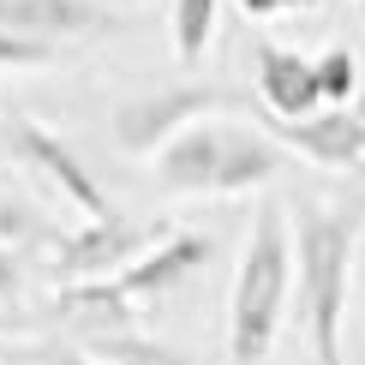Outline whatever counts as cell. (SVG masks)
I'll return each mask as SVG.
<instances>
[{"label": "cell", "instance_id": "cell-13", "mask_svg": "<svg viewBox=\"0 0 365 365\" xmlns=\"http://www.w3.org/2000/svg\"><path fill=\"white\" fill-rule=\"evenodd\" d=\"M60 42H36V36H6L0 30V72H36V66H54Z\"/></svg>", "mask_w": 365, "mask_h": 365}, {"label": "cell", "instance_id": "cell-1", "mask_svg": "<svg viewBox=\"0 0 365 365\" xmlns=\"http://www.w3.org/2000/svg\"><path fill=\"white\" fill-rule=\"evenodd\" d=\"M359 246L365 222L359 210L299 204L294 210V252H299V317L317 365H347L341 329H347V294L359 282Z\"/></svg>", "mask_w": 365, "mask_h": 365}, {"label": "cell", "instance_id": "cell-5", "mask_svg": "<svg viewBox=\"0 0 365 365\" xmlns=\"http://www.w3.org/2000/svg\"><path fill=\"white\" fill-rule=\"evenodd\" d=\"M0 144H6V156L19 162L24 174H36L48 192L66 197V204L78 210L84 222H114V216H120V210L108 204V192L96 186V174L84 168V156H78L66 138H60V132H48L42 120L6 108V114H0Z\"/></svg>", "mask_w": 365, "mask_h": 365}, {"label": "cell", "instance_id": "cell-9", "mask_svg": "<svg viewBox=\"0 0 365 365\" xmlns=\"http://www.w3.org/2000/svg\"><path fill=\"white\" fill-rule=\"evenodd\" d=\"M120 12L108 0H0V30L36 42H84L114 30Z\"/></svg>", "mask_w": 365, "mask_h": 365}, {"label": "cell", "instance_id": "cell-10", "mask_svg": "<svg viewBox=\"0 0 365 365\" xmlns=\"http://www.w3.org/2000/svg\"><path fill=\"white\" fill-rule=\"evenodd\" d=\"M252 84H257L264 114H276V120H306V114L324 108L317 60L282 48V42H257V54H252Z\"/></svg>", "mask_w": 365, "mask_h": 365}, {"label": "cell", "instance_id": "cell-16", "mask_svg": "<svg viewBox=\"0 0 365 365\" xmlns=\"http://www.w3.org/2000/svg\"><path fill=\"white\" fill-rule=\"evenodd\" d=\"M0 114H6V108H0Z\"/></svg>", "mask_w": 365, "mask_h": 365}, {"label": "cell", "instance_id": "cell-11", "mask_svg": "<svg viewBox=\"0 0 365 365\" xmlns=\"http://www.w3.org/2000/svg\"><path fill=\"white\" fill-rule=\"evenodd\" d=\"M216 12L222 0H168V30H174V60L180 66H197L216 36Z\"/></svg>", "mask_w": 365, "mask_h": 365}, {"label": "cell", "instance_id": "cell-8", "mask_svg": "<svg viewBox=\"0 0 365 365\" xmlns=\"http://www.w3.org/2000/svg\"><path fill=\"white\" fill-rule=\"evenodd\" d=\"M257 126L269 132L276 144H287V156H306L312 168H329V174H347L365 162V120L354 108H317L306 120H276L264 114Z\"/></svg>", "mask_w": 365, "mask_h": 365}, {"label": "cell", "instance_id": "cell-15", "mask_svg": "<svg viewBox=\"0 0 365 365\" xmlns=\"http://www.w3.org/2000/svg\"><path fill=\"white\" fill-rule=\"evenodd\" d=\"M359 287H365V246H359Z\"/></svg>", "mask_w": 365, "mask_h": 365}, {"label": "cell", "instance_id": "cell-12", "mask_svg": "<svg viewBox=\"0 0 365 365\" xmlns=\"http://www.w3.org/2000/svg\"><path fill=\"white\" fill-rule=\"evenodd\" d=\"M317 84H324V108H347L359 96V54L354 48H324L317 54Z\"/></svg>", "mask_w": 365, "mask_h": 365}, {"label": "cell", "instance_id": "cell-7", "mask_svg": "<svg viewBox=\"0 0 365 365\" xmlns=\"http://www.w3.org/2000/svg\"><path fill=\"white\" fill-rule=\"evenodd\" d=\"M156 240H162L156 227L126 222V216H114V222H84V227H72V234H54V246L42 252V276H54L60 287L108 282V276H120L126 264H138Z\"/></svg>", "mask_w": 365, "mask_h": 365}, {"label": "cell", "instance_id": "cell-14", "mask_svg": "<svg viewBox=\"0 0 365 365\" xmlns=\"http://www.w3.org/2000/svg\"><path fill=\"white\" fill-rule=\"evenodd\" d=\"M246 19H282V12H312V6H324V0H234Z\"/></svg>", "mask_w": 365, "mask_h": 365}, {"label": "cell", "instance_id": "cell-2", "mask_svg": "<svg viewBox=\"0 0 365 365\" xmlns=\"http://www.w3.org/2000/svg\"><path fill=\"white\" fill-rule=\"evenodd\" d=\"M282 168H287V144H276L257 120L246 126V120L210 114L156 156V186L168 197H240L269 186Z\"/></svg>", "mask_w": 365, "mask_h": 365}, {"label": "cell", "instance_id": "cell-6", "mask_svg": "<svg viewBox=\"0 0 365 365\" xmlns=\"http://www.w3.org/2000/svg\"><path fill=\"white\" fill-rule=\"evenodd\" d=\"M234 90L222 84H156V90H138L114 108V144L126 156H162L186 126L210 114H227L234 108Z\"/></svg>", "mask_w": 365, "mask_h": 365}, {"label": "cell", "instance_id": "cell-3", "mask_svg": "<svg viewBox=\"0 0 365 365\" xmlns=\"http://www.w3.org/2000/svg\"><path fill=\"white\" fill-rule=\"evenodd\" d=\"M282 204H257L246 252L234 269V294H227V365H264L269 347L282 336L287 299H294L299 276V252H294V227H287Z\"/></svg>", "mask_w": 365, "mask_h": 365}, {"label": "cell", "instance_id": "cell-4", "mask_svg": "<svg viewBox=\"0 0 365 365\" xmlns=\"http://www.w3.org/2000/svg\"><path fill=\"white\" fill-rule=\"evenodd\" d=\"M210 252H216V240H210V234H197V227H174V234H162L138 264L120 269V276L60 287V312L84 317L90 336H102V329H108V336H114V329H138V312L156 306V299H168L174 287H186L197 269L210 264Z\"/></svg>", "mask_w": 365, "mask_h": 365}]
</instances>
